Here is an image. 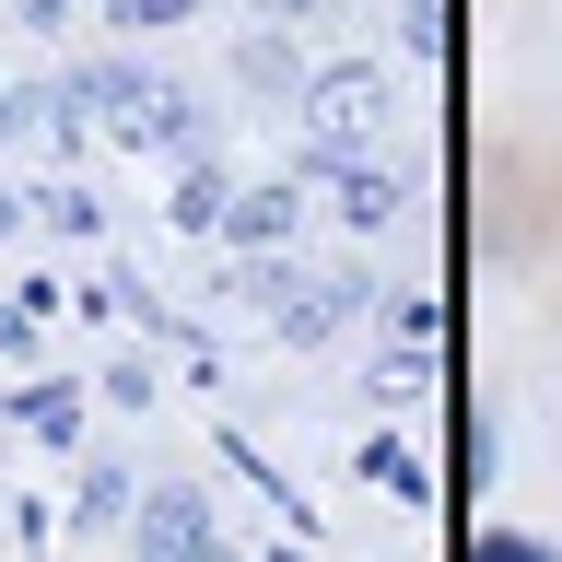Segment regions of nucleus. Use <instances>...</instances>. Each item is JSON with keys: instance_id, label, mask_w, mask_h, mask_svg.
<instances>
[{"instance_id": "nucleus-1", "label": "nucleus", "mask_w": 562, "mask_h": 562, "mask_svg": "<svg viewBox=\"0 0 562 562\" xmlns=\"http://www.w3.org/2000/svg\"><path fill=\"white\" fill-rule=\"evenodd\" d=\"M469 562H551V551H527V539H481Z\"/></svg>"}]
</instances>
